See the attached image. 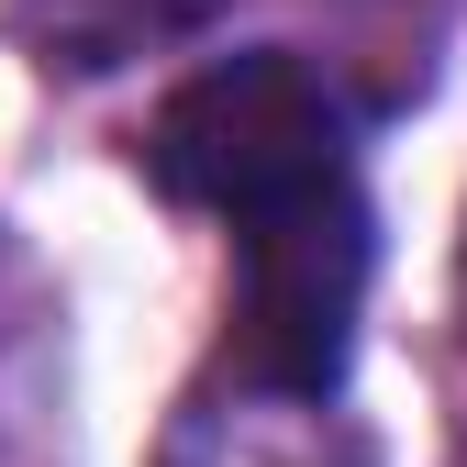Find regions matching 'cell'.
I'll return each mask as SVG.
<instances>
[{"label": "cell", "mask_w": 467, "mask_h": 467, "mask_svg": "<svg viewBox=\"0 0 467 467\" xmlns=\"http://www.w3.org/2000/svg\"><path fill=\"white\" fill-rule=\"evenodd\" d=\"M145 179L167 201H190L234 234L289 223L334 190H357V156H345V100L301 67V56H223V67L179 78L145 123Z\"/></svg>", "instance_id": "cell-1"}, {"label": "cell", "mask_w": 467, "mask_h": 467, "mask_svg": "<svg viewBox=\"0 0 467 467\" xmlns=\"http://www.w3.org/2000/svg\"><path fill=\"white\" fill-rule=\"evenodd\" d=\"M156 467H379V445L334 412V400H301V389H201L179 434H167Z\"/></svg>", "instance_id": "cell-2"}, {"label": "cell", "mask_w": 467, "mask_h": 467, "mask_svg": "<svg viewBox=\"0 0 467 467\" xmlns=\"http://www.w3.org/2000/svg\"><path fill=\"white\" fill-rule=\"evenodd\" d=\"M223 12V0H23V34L45 45V67H123L156 56Z\"/></svg>", "instance_id": "cell-3"}]
</instances>
